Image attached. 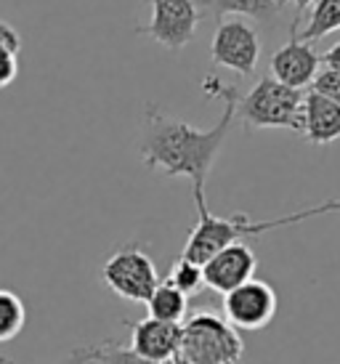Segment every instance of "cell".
Listing matches in <instances>:
<instances>
[{
    "label": "cell",
    "instance_id": "obj_1",
    "mask_svg": "<svg viewBox=\"0 0 340 364\" xmlns=\"http://www.w3.org/2000/svg\"><path fill=\"white\" fill-rule=\"evenodd\" d=\"M202 91L205 96L223 102V114L213 128L200 131L189 122L162 114L160 107L149 102L144 107V133L139 144L141 160L147 168L162 171L170 178L186 176L191 181V189H205L208 173L221 152V144L226 141L231 120L237 117L234 104L240 96L234 85L223 82L216 75H208L202 80Z\"/></svg>",
    "mask_w": 340,
    "mask_h": 364
},
{
    "label": "cell",
    "instance_id": "obj_2",
    "mask_svg": "<svg viewBox=\"0 0 340 364\" xmlns=\"http://www.w3.org/2000/svg\"><path fill=\"white\" fill-rule=\"evenodd\" d=\"M245 343L226 316L213 311L191 314L181 324L179 351L173 364H242Z\"/></svg>",
    "mask_w": 340,
    "mask_h": 364
},
{
    "label": "cell",
    "instance_id": "obj_3",
    "mask_svg": "<svg viewBox=\"0 0 340 364\" xmlns=\"http://www.w3.org/2000/svg\"><path fill=\"white\" fill-rule=\"evenodd\" d=\"M191 194H194V208H197L200 221L191 229L181 258L197 263V266H205L216 253H221L229 245L240 242L245 237H258L269 229H277L274 218L271 221H250L245 213H237L231 218L213 215L208 210V203H205V189H191Z\"/></svg>",
    "mask_w": 340,
    "mask_h": 364
},
{
    "label": "cell",
    "instance_id": "obj_4",
    "mask_svg": "<svg viewBox=\"0 0 340 364\" xmlns=\"http://www.w3.org/2000/svg\"><path fill=\"white\" fill-rule=\"evenodd\" d=\"M300 109H303V91L287 88L274 77H260L248 96H237L234 114L242 120L245 131H263V128H285L300 133Z\"/></svg>",
    "mask_w": 340,
    "mask_h": 364
},
{
    "label": "cell",
    "instance_id": "obj_5",
    "mask_svg": "<svg viewBox=\"0 0 340 364\" xmlns=\"http://www.w3.org/2000/svg\"><path fill=\"white\" fill-rule=\"evenodd\" d=\"M101 279L112 293L130 301V304H147L152 293L160 287L157 266L139 242H128L117 247L104 263Z\"/></svg>",
    "mask_w": 340,
    "mask_h": 364
},
{
    "label": "cell",
    "instance_id": "obj_6",
    "mask_svg": "<svg viewBox=\"0 0 340 364\" xmlns=\"http://www.w3.org/2000/svg\"><path fill=\"white\" fill-rule=\"evenodd\" d=\"M144 3H149L152 19L149 24L136 27L139 35H147L168 51H181L194 41L202 19L197 0H144Z\"/></svg>",
    "mask_w": 340,
    "mask_h": 364
},
{
    "label": "cell",
    "instance_id": "obj_7",
    "mask_svg": "<svg viewBox=\"0 0 340 364\" xmlns=\"http://www.w3.org/2000/svg\"><path fill=\"white\" fill-rule=\"evenodd\" d=\"M277 309H280V301L274 287L255 277L223 295V314L234 330H248V333L263 330L277 316Z\"/></svg>",
    "mask_w": 340,
    "mask_h": 364
},
{
    "label": "cell",
    "instance_id": "obj_8",
    "mask_svg": "<svg viewBox=\"0 0 340 364\" xmlns=\"http://www.w3.org/2000/svg\"><path fill=\"white\" fill-rule=\"evenodd\" d=\"M260 56V38L250 24L242 19H226L218 24L211 43L213 67H229L240 72L242 77H250L255 72Z\"/></svg>",
    "mask_w": 340,
    "mask_h": 364
},
{
    "label": "cell",
    "instance_id": "obj_9",
    "mask_svg": "<svg viewBox=\"0 0 340 364\" xmlns=\"http://www.w3.org/2000/svg\"><path fill=\"white\" fill-rule=\"evenodd\" d=\"M322 56L314 51V46L300 41L298 32H290V41L271 56V77L287 88L303 91L306 85H314L319 75Z\"/></svg>",
    "mask_w": 340,
    "mask_h": 364
},
{
    "label": "cell",
    "instance_id": "obj_10",
    "mask_svg": "<svg viewBox=\"0 0 340 364\" xmlns=\"http://www.w3.org/2000/svg\"><path fill=\"white\" fill-rule=\"evenodd\" d=\"M255 269H258L255 253L245 242H234L202 266V277H205V284L211 290L226 295L231 290H237L240 284L250 282Z\"/></svg>",
    "mask_w": 340,
    "mask_h": 364
},
{
    "label": "cell",
    "instance_id": "obj_11",
    "mask_svg": "<svg viewBox=\"0 0 340 364\" xmlns=\"http://www.w3.org/2000/svg\"><path fill=\"white\" fill-rule=\"evenodd\" d=\"M130 327V348L149 362L173 364V356L179 351L181 324L160 322V319H139V322H125Z\"/></svg>",
    "mask_w": 340,
    "mask_h": 364
},
{
    "label": "cell",
    "instance_id": "obj_12",
    "mask_svg": "<svg viewBox=\"0 0 340 364\" xmlns=\"http://www.w3.org/2000/svg\"><path fill=\"white\" fill-rule=\"evenodd\" d=\"M300 122H303V128H300L303 139L317 146H327L340 139V107L319 96L317 91L303 96Z\"/></svg>",
    "mask_w": 340,
    "mask_h": 364
},
{
    "label": "cell",
    "instance_id": "obj_13",
    "mask_svg": "<svg viewBox=\"0 0 340 364\" xmlns=\"http://www.w3.org/2000/svg\"><path fill=\"white\" fill-rule=\"evenodd\" d=\"M197 3L205 6L213 19H218V24L226 14H242L255 21H271L285 6V0H197Z\"/></svg>",
    "mask_w": 340,
    "mask_h": 364
},
{
    "label": "cell",
    "instance_id": "obj_14",
    "mask_svg": "<svg viewBox=\"0 0 340 364\" xmlns=\"http://www.w3.org/2000/svg\"><path fill=\"white\" fill-rule=\"evenodd\" d=\"M70 364H160V362H149V359L136 354L133 348H125V346L115 343V341H104V343H96V346L75 348Z\"/></svg>",
    "mask_w": 340,
    "mask_h": 364
},
{
    "label": "cell",
    "instance_id": "obj_15",
    "mask_svg": "<svg viewBox=\"0 0 340 364\" xmlns=\"http://www.w3.org/2000/svg\"><path fill=\"white\" fill-rule=\"evenodd\" d=\"M152 319H160V322L181 324L184 316L189 311V298L184 293H179L176 287H170L168 282H160V287L152 293V298L147 301Z\"/></svg>",
    "mask_w": 340,
    "mask_h": 364
},
{
    "label": "cell",
    "instance_id": "obj_16",
    "mask_svg": "<svg viewBox=\"0 0 340 364\" xmlns=\"http://www.w3.org/2000/svg\"><path fill=\"white\" fill-rule=\"evenodd\" d=\"M335 30H340V0H317L309 24L300 32V41H319Z\"/></svg>",
    "mask_w": 340,
    "mask_h": 364
},
{
    "label": "cell",
    "instance_id": "obj_17",
    "mask_svg": "<svg viewBox=\"0 0 340 364\" xmlns=\"http://www.w3.org/2000/svg\"><path fill=\"white\" fill-rule=\"evenodd\" d=\"M27 309L21 298L11 290H0V343H9L24 330Z\"/></svg>",
    "mask_w": 340,
    "mask_h": 364
},
{
    "label": "cell",
    "instance_id": "obj_18",
    "mask_svg": "<svg viewBox=\"0 0 340 364\" xmlns=\"http://www.w3.org/2000/svg\"><path fill=\"white\" fill-rule=\"evenodd\" d=\"M165 282H168L170 287H176L179 293H184L186 298H189V295H197L200 287L205 284L202 266H197V263H191L179 255V261L173 263V269L168 272V279H165Z\"/></svg>",
    "mask_w": 340,
    "mask_h": 364
},
{
    "label": "cell",
    "instance_id": "obj_19",
    "mask_svg": "<svg viewBox=\"0 0 340 364\" xmlns=\"http://www.w3.org/2000/svg\"><path fill=\"white\" fill-rule=\"evenodd\" d=\"M311 91H317L319 96L330 99V102H335L340 107V72H332V70L319 72L314 85H311Z\"/></svg>",
    "mask_w": 340,
    "mask_h": 364
},
{
    "label": "cell",
    "instance_id": "obj_20",
    "mask_svg": "<svg viewBox=\"0 0 340 364\" xmlns=\"http://www.w3.org/2000/svg\"><path fill=\"white\" fill-rule=\"evenodd\" d=\"M324 213H340V200H327V203L314 205V208H306V210H300V213H290V215H282V218H274V226L280 229V226H287V223L306 221V218H311V215H324Z\"/></svg>",
    "mask_w": 340,
    "mask_h": 364
},
{
    "label": "cell",
    "instance_id": "obj_21",
    "mask_svg": "<svg viewBox=\"0 0 340 364\" xmlns=\"http://www.w3.org/2000/svg\"><path fill=\"white\" fill-rule=\"evenodd\" d=\"M16 72H19V64H16V53L0 48V88H6L16 80Z\"/></svg>",
    "mask_w": 340,
    "mask_h": 364
},
{
    "label": "cell",
    "instance_id": "obj_22",
    "mask_svg": "<svg viewBox=\"0 0 340 364\" xmlns=\"http://www.w3.org/2000/svg\"><path fill=\"white\" fill-rule=\"evenodd\" d=\"M322 64H324L327 70H332V72H340V43H335L330 51L322 56Z\"/></svg>",
    "mask_w": 340,
    "mask_h": 364
},
{
    "label": "cell",
    "instance_id": "obj_23",
    "mask_svg": "<svg viewBox=\"0 0 340 364\" xmlns=\"http://www.w3.org/2000/svg\"><path fill=\"white\" fill-rule=\"evenodd\" d=\"M292 3H295V21H292V27H295L300 21V16H303V11L309 9V6H314L317 0H292Z\"/></svg>",
    "mask_w": 340,
    "mask_h": 364
},
{
    "label": "cell",
    "instance_id": "obj_24",
    "mask_svg": "<svg viewBox=\"0 0 340 364\" xmlns=\"http://www.w3.org/2000/svg\"><path fill=\"white\" fill-rule=\"evenodd\" d=\"M0 364H16L14 359H9V356H0Z\"/></svg>",
    "mask_w": 340,
    "mask_h": 364
}]
</instances>
